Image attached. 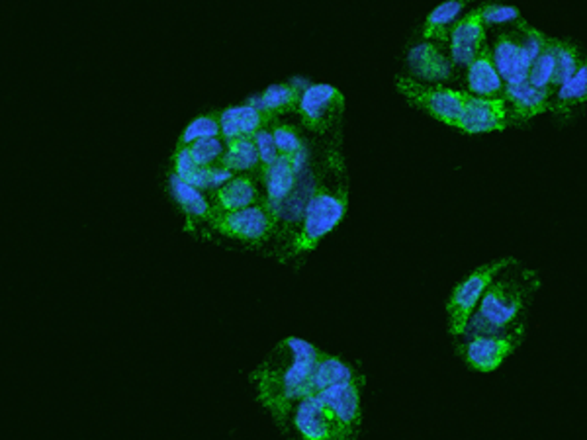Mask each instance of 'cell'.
<instances>
[{"mask_svg": "<svg viewBox=\"0 0 587 440\" xmlns=\"http://www.w3.org/2000/svg\"><path fill=\"white\" fill-rule=\"evenodd\" d=\"M292 427L306 440H347L337 417L323 405L316 394L302 399L292 413Z\"/></svg>", "mask_w": 587, "mask_h": 440, "instance_id": "9", "label": "cell"}, {"mask_svg": "<svg viewBox=\"0 0 587 440\" xmlns=\"http://www.w3.org/2000/svg\"><path fill=\"white\" fill-rule=\"evenodd\" d=\"M300 96H302V90L290 80V83L270 85L267 90H262L259 96H252L247 102L251 106L267 110L272 116L280 118L282 114H292V112H298Z\"/></svg>", "mask_w": 587, "mask_h": 440, "instance_id": "22", "label": "cell"}, {"mask_svg": "<svg viewBox=\"0 0 587 440\" xmlns=\"http://www.w3.org/2000/svg\"><path fill=\"white\" fill-rule=\"evenodd\" d=\"M472 0H447V3L433 8L423 24L421 36L434 44H447L454 24L460 20V14L467 10Z\"/></svg>", "mask_w": 587, "mask_h": 440, "instance_id": "20", "label": "cell"}, {"mask_svg": "<svg viewBox=\"0 0 587 440\" xmlns=\"http://www.w3.org/2000/svg\"><path fill=\"white\" fill-rule=\"evenodd\" d=\"M541 276L519 261L495 276L474 310L462 339L478 335H501L525 325L523 315L534 294L541 290Z\"/></svg>", "mask_w": 587, "mask_h": 440, "instance_id": "3", "label": "cell"}, {"mask_svg": "<svg viewBox=\"0 0 587 440\" xmlns=\"http://www.w3.org/2000/svg\"><path fill=\"white\" fill-rule=\"evenodd\" d=\"M509 126V110L505 98H484L467 95L462 114L457 121V129L464 133H490L503 131Z\"/></svg>", "mask_w": 587, "mask_h": 440, "instance_id": "11", "label": "cell"}, {"mask_svg": "<svg viewBox=\"0 0 587 440\" xmlns=\"http://www.w3.org/2000/svg\"><path fill=\"white\" fill-rule=\"evenodd\" d=\"M278 121L270 112L251 106L249 102H243L239 106H229L219 112L221 137L226 141L239 137H252L262 128H272Z\"/></svg>", "mask_w": 587, "mask_h": 440, "instance_id": "16", "label": "cell"}, {"mask_svg": "<svg viewBox=\"0 0 587 440\" xmlns=\"http://www.w3.org/2000/svg\"><path fill=\"white\" fill-rule=\"evenodd\" d=\"M396 88L411 106L423 110L425 114L442 121L444 126L454 128L467 104L464 90H454L444 85H429L413 77H398Z\"/></svg>", "mask_w": 587, "mask_h": 440, "instance_id": "6", "label": "cell"}, {"mask_svg": "<svg viewBox=\"0 0 587 440\" xmlns=\"http://www.w3.org/2000/svg\"><path fill=\"white\" fill-rule=\"evenodd\" d=\"M272 136H275L280 155H296L300 149H303L300 129L294 124H288V121H277L272 126Z\"/></svg>", "mask_w": 587, "mask_h": 440, "instance_id": "31", "label": "cell"}, {"mask_svg": "<svg viewBox=\"0 0 587 440\" xmlns=\"http://www.w3.org/2000/svg\"><path fill=\"white\" fill-rule=\"evenodd\" d=\"M503 98L508 102L509 124L521 126L550 110L552 88H539L531 85L529 80H523V83L505 85Z\"/></svg>", "mask_w": 587, "mask_h": 440, "instance_id": "15", "label": "cell"}, {"mask_svg": "<svg viewBox=\"0 0 587 440\" xmlns=\"http://www.w3.org/2000/svg\"><path fill=\"white\" fill-rule=\"evenodd\" d=\"M319 353L300 336H286L251 372L257 402L267 409L282 431H286L290 425L296 405L313 394V370Z\"/></svg>", "mask_w": 587, "mask_h": 440, "instance_id": "1", "label": "cell"}, {"mask_svg": "<svg viewBox=\"0 0 587 440\" xmlns=\"http://www.w3.org/2000/svg\"><path fill=\"white\" fill-rule=\"evenodd\" d=\"M480 12H482V20L485 28H492V26H505V24H517L521 18V12L517 6H511V4H501V3H488V4H482L480 6Z\"/></svg>", "mask_w": 587, "mask_h": 440, "instance_id": "30", "label": "cell"}, {"mask_svg": "<svg viewBox=\"0 0 587 440\" xmlns=\"http://www.w3.org/2000/svg\"><path fill=\"white\" fill-rule=\"evenodd\" d=\"M492 57L505 85H515V83H523V80H529L531 61L523 54L515 29H511V32H500L495 36Z\"/></svg>", "mask_w": 587, "mask_h": 440, "instance_id": "17", "label": "cell"}, {"mask_svg": "<svg viewBox=\"0 0 587 440\" xmlns=\"http://www.w3.org/2000/svg\"><path fill=\"white\" fill-rule=\"evenodd\" d=\"M556 67V39L549 37V44L544 46L541 55L533 61L529 71V83L539 88H552Z\"/></svg>", "mask_w": 587, "mask_h": 440, "instance_id": "26", "label": "cell"}, {"mask_svg": "<svg viewBox=\"0 0 587 440\" xmlns=\"http://www.w3.org/2000/svg\"><path fill=\"white\" fill-rule=\"evenodd\" d=\"M583 104H587V55L583 57L580 69L564 85L552 90L550 112L556 116H564Z\"/></svg>", "mask_w": 587, "mask_h": 440, "instance_id": "21", "label": "cell"}, {"mask_svg": "<svg viewBox=\"0 0 587 440\" xmlns=\"http://www.w3.org/2000/svg\"><path fill=\"white\" fill-rule=\"evenodd\" d=\"M513 29H515V34H517L523 54L527 55V59L533 65V61L541 55L544 46L549 44V36H544L541 29L533 28L531 24L525 22V20H519L517 24H513Z\"/></svg>", "mask_w": 587, "mask_h": 440, "instance_id": "29", "label": "cell"}, {"mask_svg": "<svg viewBox=\"0 0 587 440\" xmlns=\"http://www.w3.org/2000/svg\"><path fill=\"white\" fill-rule=\"evenodd\" d=\"M226 139L218 136V137H204V139H198L188 145L192 157L198 162L200 167H211V165H219L221 157H224L226 153V145L224 143Z\"/></svg>", "mask_w": 587, "mask_h": 440, "instance_id": "28", "label": "cell"}, {"mask_svg": "<svg viewBox=\"0 0 587 440\" xmlns=\"http://www.w3.org/2000/svg\"><path fill=\"white\" fill-rule=\"evenodd\" d=\"M408 69L413 79L429 85L449 83L457 75V65L452 63L451 55L444 54L441 46L429 42V39L409 49Z\"/></svg>", "mask_w": 587, "mask_h": 440, "instance_id": "13", "label": "cell"}, {"mask_svg": "<svg viewBox=\"0 0 587 440\" xmlns=\"http://www.w3.org/2000/svg\"><path fill=\"white\" fill-rule=\"evenodd\" d=\"M482 20L480 6L462 16L454 24L449 37V55L457 69H467L472 61L480 55V51L488 46V34Z\"/></svg>", "mask_w": 587, "mask_h": 440, "instance_id": "12", "label": "cell"}, {"mask_svg": "<svg viewBox=\"0 0 587 440\" xmlns=\"http://www.w3.org/2000/svg\"><path fill=\"white\" fill-rule=\"evenodd\" d=\"M467 87L470 95L484 98H503L505 83L493 63L492 47L485 46L480 55L467 67Z\"/></svg>", "mask_w": 587, "mask_h": 440, "instance_id": "18", "label": "cell"}, {"mask_svg": "<svg viewBox=\"0 0 587 440\" xmlns=\"http://www.w3.org/2000/svg\"><path fill=\"white\" fill-rule=\"evenodd\" d=\"M208 225L224 237L249 247H262L277 239V220L265 202L234 212L216 210Z\"/></svg>", "mask_w": 587, "mask_h": 440, "instance_id": "4", "label": "cell"}, {"mask_svg": "<svg viewBox=\"0 0 587 440\" xmlns=\"http://www.w3.org/2000/svg\"><path fill=\"white\" fill-rule=\"evenodd\" d=\"M364 386V378H357L345 384H337L316 392L329 411L337 417L347 440L359 435L362 423V407H360V390Z\"/></svg>", "mask_w": 587, "mask_h": 440, "instance_id": "10", "label": "cell"}, {"mask_svg": "<svg viewBox=\"0 0 587 440\" xmlns=\"http://www.w3.org/2000/svg\"><path fill=\"white\" fill-rule=\"evenodd\" d=\"M349 208V177L345 159L341 153V133L323 151V159L316 169V184L303 213L302 228L288 247L282 251L285 259L300 257L313 251L327 235L339 228Z\"/></svg>", "mask_w": 587, "mask_h": 440, "instance_id": "2", "label": "cell"}, {"mask_svg": "<svg viewBox=\"0 0 587 440\" xmlns=\"http://www.w3.org/2000/svg\"><path fill=\"white\" fill-rule=\"evenodd\" d=\"M226 143V153L219 165L234 172H262V162L255 139L239 137Z\"/></svg>", "mask_w": 587, "mask_h": 440, "instance_id": "24", "label": "cell"}, {"mask_svg": "<svg viewBox=\"0 0 587 440\" xmlns=\"http://www.w3.org/2000/svg\"><path fill=\"white\" fill-rule=\"evenodd\" d=\"M170 192L180 206V210L186 213V218L190 221H204L208 223L214 216V203H211V198H206L204 190H200L196 187H192L190 182L185 178H180L178 175H170Z\"/></svg>", "mask_w": 587, "mask_h": 440, "instance_id": "19", "label": "cell"}, {"mask_svg": "<svg viewBox=\"0 0 587 440\" xmlns=\"http://www.w3.org/2000/svg\"><path fill=\"white\" fill-rule=\"evenodd\" d=\"M525 341V325L515 327L513 331L501 335H478L464 339L459 346L462 361L467 362L472 370L488 374L498 370V368L508 361V358L519 349Z\"/></svg>", "mask_w": 587, "mask_h": 440, "instance_id": "8", "label": "cell"}, {"mask_svg": "<svg viewBox=\"0 0 587 440\" xmlns=\"http://www.w3.org/2000/svg\"><path fill=\"white\" fill-rule=\"evenodd\" d=\"M198 169H200V165L194 161V157H192L190 149L177 145V151L173 155V172H175V175H178L180 178H185V180H190L192 175H194Z\"/></svg>", "mask_w": 587, "mask_h": 440, "instance_id": "33", "label": "cell"}, {"mask_svg": "<svg viewBox=\"0 0 587 440\" xmlns=\"http://www.w3.org/2000/svg\"><path fill=\"white\" fill-rule=\"evenodd\" d=\"M357 378H360V374L339 356L319 353L316 370H313V394L331 386L357 380Z\"/></svg>", "mask_w": 587, "mask_h": 440, "instance_id": "23", "label": "cell"}, {"mask_svg": "<svg viewBox=\"0 0 587 440\" xmlns=\"http://www.w3.org/2000/svg\"><path fill=\"white\" fill-rule=\"evenodd\" d=\"M211 203L216 210L234 212L265 202V187H262V172H241L227 180L224 187L211 192Z\"/></svg>", "mask_w": 587, "mask_h": 440, "instance_id": "14", "label": "cell"}, {"mask_svg": "<svg viewBox=\"0 0 587 440\" xmlns=\"http://www.w3.org/2000/svg\"><path fill=\"white\" fill-rule=\"evenodd\" d=\"M343 112H345V98L343 92L333 85L311 83L302 92L300 104L296 114L300 116V124L316 136L339 129Z\"/></svg>", "mask_w": 587, "mask_h": 440, "instance_id": "7", "label": "cell"}, {"mask_svg": "<svg viewBox=\"0 0 587 440\" xmlns=\"http://www.w3.org/2000/svg\"><path fill=\"white\" fill-rule=\"evenodd\" d=\"M515 262H517L515 257H503L488 264H482L452 290L447 302L449 331L452 336H462L474 310L478 308L485 288L493 282L495 276Z\"/></svg>", "mask_w": 587, "mask_h": 440, "instance_id": "5", "label": "cell"}, {"mask_svg": "<svg viewBox=\"0 0 587 440\" xmlns=\"http://www.w3.org/2000/svg\"><path fill=\"white\" fill-rule=\"evenodd\" d=\"M252 139H255V143H257L262 169L272 165V162L280 157L275 136H272V128H262L260 131L255 133V136H252Z\"/></svg>", "mask_w": 587, "mask_h": 440, "instance_id": "32", "label": "cell"}, {"mask_svg": "<svg viewBox=\"0 0 587 440\" xmlns=\"http://www.w3.org/2000/svg\"><path fill=\"white\" fill-rule=\"evenodd\" d=\"M221 136V124H219V112H211V114L198 116L192 120L178 137L180 147H188L192 143L204 137H218Z\"/></svg>", "mask_w": 587, "mask_h": 440, "instance_id": "27", "label": "cell"}, {"mask_svg": "<svg viewBox=\"0 0 587 440\" xmlns=\"http://www.w3.org/2000/svg\"><path fill=\"white\" fill-rule=\"evenodd\" d=\"M582 49L572 44L566 42V39H556V67H554V79H552V90L564 85L575 71L580 69L582 61H583Z\"/></svg>", "mask_w": 587, "mask_h": 440, "instance_id": "25", "label": "cell"}]
</instances>
